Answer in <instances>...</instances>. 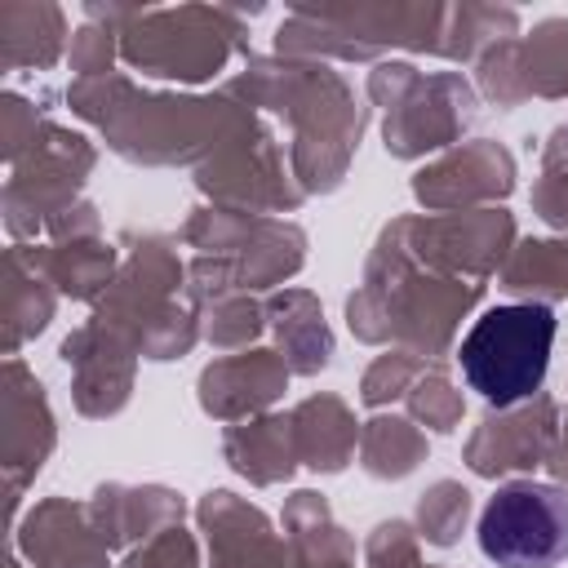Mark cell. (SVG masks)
<instances>
[{
	"instance_id": "1",
	"label": "cell",
	"mask_w": 568,
	"mask_h": 568,
	"mask_svg": "<svg viewBox=\"0 0 568 568\" xmlns=\"http://www.w3.org/2000/svg\"><path fill=\"white\" fill-rule=\"evenodd\" d=\"M555 346V311L541 302L488 306L462 337L457 364L475 395L488 404H515L546 382Z\"/></svg>"
},
{
	"instance_id": "2",
	"label": "cell",
	"mask_w": 568,
	"mask_h": 568,
	"mask_svg": "<svg viewBox=\"0 0 568 568\" xmlns=\"http://www.w3.org/2000/svg\"><path fill=\"white\" fill-rule=\"evenodd\" d=\"M479 546L501 568H555L568 559V497L555 484L515 479L479 515Z\"/></svg>"
}]
</instances>
